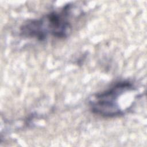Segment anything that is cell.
<instances>
[{
  "instance_id": "obj_1",
  "label": "cell",
  "mask_w": 147,
  "mask_h": 147,
  "mask_svg": "<svg viewBox=\"0 0 147 147\" xmlns=\"http://www.w3.org/2000/svg\"><path fill=\"white\" fill-rule=\"evenodd\" d=\"M72 5L64 6L60 10L51 11L40 18L26 21L20 27V34L24 38L44 41L49 36L58 39L67 37L72 31Z\"/></svg>"
},
{
  "instance_id": "obj_2",
  "label": "cell",
  "mask_w": 147,
  "mask_h": 147,
  "mask_svg": "<svg viewBox=\"0 0 147 147\" xmlns=\"http://www.w3.org/2000/svg\"><path fill=\"white\" fill-rule=\"evenodd\" d=\"M136 88L129 80L115 82L106 90L96 94L89 102L91 111L105 118H113L123 114L129 108L124 102L134 100Z\"/></svg>"
}]
</instances>
